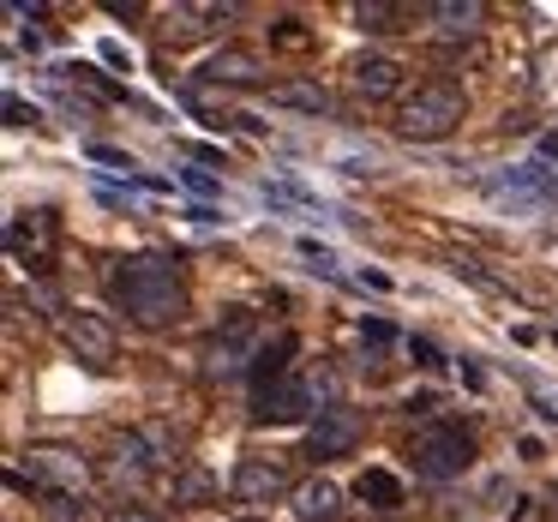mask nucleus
Returning <instances> with one entry per match:
<instances>
[{
  "label": "nucleus",
  "instance_id": "nucleus-1",
  "mask_svg": "<svg viewBox=\"0 0 558 522\" xmlns=\"http://www.w3.org/2000/svg\"><path fill=\"white\" fill-rule=\"evenodd\" d=\"M109 301L121 306L133 325L162 330L186 313V277H181V258L169 253H133V258H114L109 265Z\"/></svg>",
  "mask_w": 558,
  "mask_h": 522
},
{
  "label": "nucleus",
  "instance_id": "nucleus-2",
  "mask_svg": "<svg viewBox=\"0 0 558 522\" xmlns=\"http://www.w3.org/2000/svg\"><path fill=\"white\" fill-rule=\"evenodd\" d=\"M462 114H469V90H462L457 78H426V85H414L409 97H402L397 133L414 138V145H433V138L457 133Z\"/></svg>",
  "mask_w": 558,
  "mask_h": 522
},
{
  "label": "nucleus",
  "instance_id": "nucleus-3",
  "mask_svg": "<svg viewBox=\"0 0 558 522\" xmlns=\"http://www.w3.org/2000/svg\"><path fill=\"white\" fill-rule=\"evenodd\" d=\"M402 457H409V469L421 474V481H457V474L474 469V433L457 421H426L409 433Z\"/></svg>",
  "mask_w": 558,
  "mask_h": 522
},
{
  "label": "nucleus",
  "instance_id": "nucleus-4",
  "mask_svg": "<svg viewBox=\"0 0 558 522\" xmlns=\"http://www.w3.org/2000/svg\"><path fill=\"white\" fill-rule=\"evenodd\" d=\"M318 397H337V385H330V373H318V378H301V373H289L282 385H270V390H258L253 397V421L258 426H294V421H306L313 414V402ZM337 409V402H330Z\"/></svg>",
  "mask_w": 558,
  "mask_h": 522
},
{
  "label": "nucleus",
  "instance_id": "nucleus-5",
  "mask_svg": "<svg viewBox=\"0 0 558 522\" xmlns=\"http://www.w3.org/2000/svg\"><path fill=\"white\" fill-rule=\"evenodd\" d=\"M25 469H31V481L49 486L54 498H85L90 493V462L78 457L73 445H31Z\"/></svg>",
  "mask_w": 558,
  "mask_h": 522
},
{
  "label": "nucleus",
  "instance_id": "nucleus-6",
  "mask_svg": "<svg viewBox=\"0 0 558 522\" xmlns=\"http://www.w3.org/2000/svg\"><path fill=\"white\" fill-rule=\"evenodd\" d=\"M54 241H61V217L54 210H19L7 222V246L25 270H49L54 265Z\"/></svg>",
  "mask_w": 558,
  "mask_h": 522
},
{
  "label": "nucleus",
  "instance_id": "nucleus-7",
  "mask_svg": "<svg viewBox=\"0 0 558 522\" xmlns=\"http://www.w3.org/2000/svg\"><path fill=\"white\" fill-rule=\"evenodd\" d=\"M253 342H258V318L246 313V306H234V313L217 325V342H210V354H205V373L222 378V373H241V361L253 366V354H258Z\"/></svg>",
  "mask_w": 558,
  "mask_h": 522
},
{
  "label": "nucleus",
  "instance_id": "nucleus-8",
  "mask_svg": "<svg viewBox=\"0 0 558 522\" xmlns=\"http://www.w3.org/2000/svg\"><path fill=\"white\" fill-rule=\"evenodd\" d=\"M229 493H234V505H277L282 493H294V486H289V462H282V457H241V462H234Z\"/></svg>",
  "mask_w": 558,
  "mask_h": 522
},
{
  "label": "nucleus",
  "instance_id": "nucleus-9",
  "mask_svg": "<svg viewBox=\"0 0 558 522\" xmlns=\"http://www.w3.org/2000/svg\"><path fill=\"white\" fill-rule=\"evenodd\" d=\"M61 342L73 349L78 366H90V373H109V366H114V325H109V318H97V313L61 318Z\"/></svg>",
  "mask_w": 558,
  "mask_h": 522
},
{
  "label": "nucleus",
  "instance_id": "nucleus-10",
  "mask_svg": "<svg viewBox=\"0 0 558 522\" xmlns=\"http://www.w3.org/2000/svg\"><path fill=\"white\" fill-rule=\"evenodd\" d=\"M361 433H366V421H361V409H318V421H313V433H306V457L313 462H330V457H349L354 445H361Z\"/></svg>",
  "mask_w": 558,
  "mask_h": 522
},
{
  "label": "nucleus",
  "instance_id": "nucleus-11",
  "mask_svg": "<svg viewBox=\"0 0 558 522\" xmlns=\"http://www.w3.org/2000/svg\"><path fill=\"white\" fill-rule=\"evenodd\" d=\"M294 349H301V337H294V330H277L270 342H258L253 366H246V378H253V397H258V390H270V385H282V378H289Z\"/></svg>",
  "mask_w": 558,
  "mask_h": 522
},
{
  "label": "nucleus",
  "instance_id": "nucleus-12",
  "mask_svg": "<svg viewBox=\"0 0 558 522\" xmlns=\"http://www.w3.org/2000/svg\"><path fill=\"white\" fill-rule=\"evenodd\" d=\"M349 73H354V90L373 97V102L402 97V61H390V54H354Z\"/></svg>",
  "mask_w": 558,
  "mask_h": 522
},
{
  "label": "nucleus",
  "instance_id": "nucleus-13",
  "mask_svg": "<svg viewBox=\"0 0 558 522\" xmlns=\"http://www.w3.org/2000/svg\"><path fill=\"white\" fill-rule=\"evenodd\" d=\"M198 78H205V85H258V78H265V61H258L253 49H217L198 66Z\"/></svg>",
  "mask_w": 558,
  "mask_h": 522
},
{
  "label": "nucleus",
  "instance_id": "nucleus-14",
  "mask_svg": "<svg viewBox=\"0 0 558 522\" xmlns=\"http://www.w3.org/2000/svg\"><path fill=\"white\" fill-rule=\"evenodd\" d=\"M354 498H361L366 510H378V517H397V510L409 505V493H402V481L390 469H361L354 474Z\"/></svg>",
  "mask_w": 558,
  "mask_h": 522
},
{
  "label": "nucleus",
  "instance_id": "nucleus-15",
  "mask_svg": "<svg viewBox=\"0 0 558 522\" xmlns=\"http://www.w3.org/2000/svg\"><path fill=\"white\" fill-rule=\"evenodd\" d=\"M481 25H486V7H481V0H438V7H433V31H438L445 43L474 37Z\"/></svg>",
  "mask_w": 558,
  "mask_h": 522
},
{
  "label": "nucleus",
  "instance_id": "nucleus-16",
  "mask_svg": "<svg viewBox=\"0 0 558 522\" xmlns=\"http://www.w3.org/2000/svg\"><path fill=\"white\" fill-rule=\"evenodd\" d=\"M337 510H342V486L337 481H325V474H318V481L294 486V517H301V522H330Z\"/></svg>",
  "mask_w": 558,
  "mask_h": 522
},
{
  "label": "nucleus",
  "instance_id": "nucleus-17",
  "mask_svg": "<svg viewBox=\"0 0 558 522\" xmlns=\"http://www.w3.org/2000/svg\"><path fill=\"white\" fill-rule=\"evenodd\" d=\"M354 31H366V37L409 31V7H397V0H361V7H354Z\"/></svg>",
  "mask_w": 558,
  "mask_h": 522
},
{
  "label": "nucleus",
  "instance_id": "nucleus-18",
  "mask_svg": "<svg viewBox=\"0 0 558 522\" xmlns=\"http://www.w3.org/2000/svg\"><path fill=\"white\" fill-rule=\"evenodd\" d=\"M270 102H277V109H301V114H330V109H337V102H330V90L325 85H306V78L277 85V90H270Z\"/></svg>",
  "mask_w": 558,
  "mask_h": 522
},
{
  "label": "nucleus",
  "instance_id": "nucleus-19",
  "mask_svg": "<svg viewBox=\"0 0 558 522\" xmlns=\"http://www.w3.org/2000/svg\"><path fill=\"white\" fill-rule=\"evenodd\" d=\"M210 498H217V474L198 469V462H186V469L174 474V505H181V510H198V505H210Z\"/></svg>",
  "mask_w": 558,
  "mask_h": 522
},
{
  "label": "nucleus",
  "instance_id": "nucleus-20",
  "mask_svg": "<svg viewBox=\"0 0 558 522\" xmlns=\"http://www.w3.org/2000/svg\"><path fill=\"white\" fill-rule=\"evenodd\" d=\"M198 19H205V7H174L169 25H162V37H169V43H193V37H205L210 25H198Z\"/></svg>",
  "mask_w": 558,
  "mask_h": 522
},
{
  "label": "nucleus",
  "instance_id": "nucleus-21",
  "mask_svg": "<svg viewBox=\"0 0 558 522\" xmlns=\"http://www.w3.org/2000/svg\"><path fill=\"white\" fill-rule=\"evenodd\" d=\"M361 349H366V361H385V349H390V325H385V318L361 325Z\"/></svg>",
  "mask_w": 558,
  "mask_h": 522
},
{
  "label": "nucleus",
  "instance_id": "nucleus-22",
  "mask_svg": "<svg viewBox=\"0 0 558 522\" xmlns=\"http://www.w3.org/2000/svg\"><path fill=\"white\" fill-rule=\"evenodd\" d=\"M301 258H313V270H325V277H337V253L318 241H301Z\"/></svg>",
  "mask_w": 558,
  "mask_h": 522
},
{
  "label": "nucleus",
  "instance_id": "nucleus-23",
  "mask_svg": "<svg viewBox=\"0 0 558 522\" xmlns=\"http://www.w3.org/2000/svg\"><path fill=\"white\" fill-rule=\"evenodd\" d=\"M181 181L193 186L198 198H217V193H222V186H217V174H205V169H181Z\"/></svg>",
  "mask_w": 558,
  "mask_h": 522
},
{
  "label": "nucleus",
  "instance_id": "nucleus-24",
  "mask_svg": "<svg viewBox=\"0 0 558 522\" xmlns=\"http://www.w3.org/2000/svg\"><path fill=\"white\" fill-rule=\"evenodd\" d=\"M90 157L109 162V169H133V157H121V150H109V145H90Z\"/></svg>",
  "mask_w": 558,
  "mask_h": 522
},
{
  "label": "nucleus",
  "instance_id": "nucleus-25",
  "mask_svg": "<svg viewBox=\"0 0 558 522\" xmlns=\"http://www.w3.org/2000/svg\"><path fill=\"white\" fill-rule=\"evenodd\" d=\"M7 114H13V126H37V109H25V102H7Z\"/></svg>",
  "mask_w": 558,
  "mask_h": 522
},
{
  "label": "nucleus",
  "instance_id": "nucleus-26",
  "mask_svg": "<svg viewBox=\"0 0 558 522\" xmlns=\"http://www.w3.org/2000/svg\"><path fill=\"white\" fill-rule=\"evenodd\" d=\"M517 457H522V462H541V457H546L541 438H517Z\"/></svg>",
  "mask_w": 558,
  "mask_h": 522
},
{
  "label": "nucleus",
  "instance_id": "nucleus-27",
  "mask_svg": "<svg viewBox=\"0 0 558 522\" xmlns=\"http://www.w3.org/2000/svg\"><path fill=\"white\" fill-rule=\"evenodd\" d=\"M277 43H289V49H301V43H306V31H294V19H282V31H277Z\"/></svg>",
  "mask_w": 558,
  "mask_h": 522
},
{
  "label": "nucleus",
  "instance_id": "nucleus-28",
  "mask_svg": "<svg viewBox=\"0 0 558 522\" xmlns=\"http://www.w3.org/2000/svg\"><path fill=\"white\" fill-rule=\"evenodd\" d=\"M409 349H414V361H421V366H438V349H433V342H409Z\"/></svg>",
  "mask_w": 558,
  "mask_h": 522
},
{
  "label": "nucleus",
  "instance_id": "nucleus-29",
  "mask_svg": "<svg viewBox=\"0 0 558 522\" xmlns=\"http://www.w3.org/2000/svg\"><path fill=\"white\" fill-rule=\"evenodd\" d=\"M109 522H162V517H150V510H114Z\"/></svg>",
  "mask_w": 558,
  "mask_h": 522
},
{
  "label": "nucleus",
  "instance_id": "nucleus-30",
  "mask_svg": "<svg viewBox=\"0 0 558 522\" xmlns=\"http://www.w3.org/2000/svg\"><path fill=\"white\" fill-rule=\"evenodd\" d=\"M541 157H558V133H541Z\"/></svg>",
  "mask_w": 558,
  "mask_h": 522
},
{
  "label": "nucleus",
  "instance_id": "nucleus-31",
  "mask_svg": "<svg viewBox=\"0 0 558 522\" xmlns=\"http://www.w3.org/2000/svg\"><path fill=\"white\" fill-rule=\"evenodd\" d=\"M553 510H558V493H553Z\"/></svg>",
  "mask_w": 558,
  "mask_h": 522
},
{
  "label": "nucleus",
  "instance_id": "nucleus-32",
  "mask_svg": "<svg viewBox=\"0 0 558 522\" xmlns=\"http://www.w3.org/2000/svg\"><path fill=\"white\" fill-rule=\"evenodd\" d=\"M241 522H258V517H241Z\"/></svg>",
  "mask_w": 558,
  "mask_h": 522
}]
</instances>
